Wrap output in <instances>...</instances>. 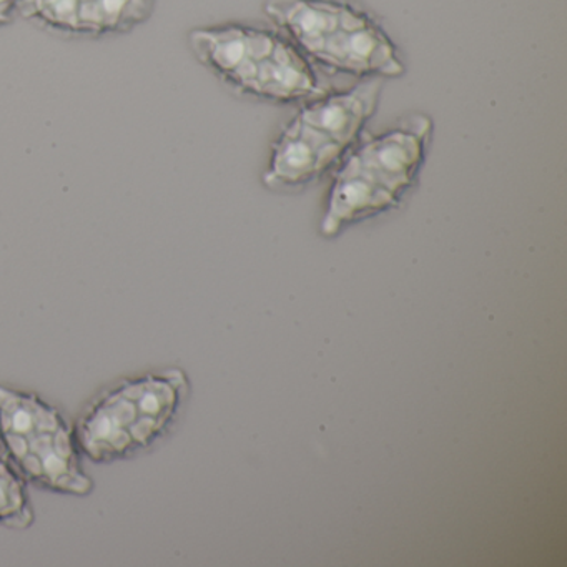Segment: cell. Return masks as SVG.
<instances>
[{"instance_id": "obj_2", "label": "cell", "mask_w": 567, "mask_h": 567, "mask_svg": "<svg viewBox=\"0 0 567 567\" xmlns=\"http://www.w3.org/2000/svg\"><path fill=\"white\" fill-rule=\"evenodd\" d=\"M264 11L311 65L361 81L406 72L383 25L347 0H267Z\"/></svg>"}, {"instance_id": "obj_1", "label": "cell", "mask_w": 567, "mask_h": 567, "mask_svg": "<svg viewBox=\"0 0 567 567\" xmlns=\"http://www.w3.org/2000/svg\"><path fill=\"white\" fill-rule=\"evenodd\" d=\"M433 131L426 114H411L354 145L338 165L321 231L333 237L348 225L396 207L420 177Z\"/></svg>"}, {"instance_id": "obj_4", "label": "cell", "mask_w": 567, "mask_h": 567, "mask_svg": "<svg viewBox=\"0 0 567 567\" xmlns=\"http://www.w3.org/2000/svg\"><path fill=\"white\" fill-rule=\"evenodd\" d=\"M380 99V81H361L305 102L271 144L265 185L291 190L320 181L360 142Z\"/></svg>"}, {"instance_id": "obj_6", "label": "cell", "mask_w": 567, "mask_h": 567, "mask_svg": "<svg viewBox=\"0 0 567 567\" xmlns=\"http://www.w3.org/2000/svg\"><path fill=\"white\" fill-rule=\"evenodd\" d=\"M0 443L25 483L65 496H89L75 427L39 394L0 384Z\"/></svg>"}, {"instance_id": "obj_3", "label": "cell", "mask_w": 567, "mask_h": 567, "mask_svg": "<svg viewBox=\"0 0 567 567\" xmlns=\"http://www.w3.org/2000/svg\"><path fill=\"white\" fill-rule=\"evenodd\" d=\"M195 59L235 94L268 104H300L320 97L311 62L280 31L257 25L220 24L188 34Z\"/></svg>"}, {"instance_id": "obj_7", "label": "cell", "mask_w": 567, "mask_h": 567, "mask_svg": "<svg viewBox=\"0 0 567 567\" xmlns=\"http://www.w3.org/2000/svg\"><path fill=\"white\" fill-rule=\"evenodd\" d=\"M154 6L155 0H22L19 12L58 34L105 38L145 24Z\"/></svg>"}, {"instance_id": "obj_5", "label": "cell", "mask_w": 567, "mask_h": 567, "mask_svg": "<svg viewBox=\"0 0 567 567\" xmlns=\"http://www.w3.org/2000/svg\"><path fill=\"white\" fill-rule=\"evenodd\" d=\"M184 371H147L99 394L75 423L82 456L92 463L131 460L167 434L184 404Z\"/></svg>"}, {"instance_id": "obj_9", "label": "cell", "mask_w": 567, "mask_h": 567, "mask_svg": "<svg viewBox=\"0 0 567 567\" xmlns=\"http://www.w3.org/2000/svg\"><path fill=\"white\" fill-rule=\"evenodd\" d=\"M21 4L22 0H0V25L9 24Z\"/></svg>"}, {"instance_id": "obj_8", "label": "cell", "mask_w": 567, "mask_h": 567, "mask_svg": "<svg viewBox=\"0 0 567 567\" xmlns=\"http://www.w3.org/2000/svg\"><path fill=\"white\" fill-rule=\"evenodd\" d=\"M34 524V509L24 477L8 456L0 454V526L25 530Z\"/></svg>"}]
</instances>
